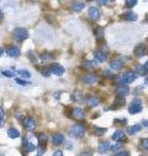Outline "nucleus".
Listing matches in <instances>:
<instances>
[{
  "instance_id": "obj_1",
  "label": "nucleus",
  "mask_w": 148,
  "mask_h": 156,
  "mask_svg": "<svg viewBox=\"0 0 148 156\" xmlns=\"http://www.w3.org/2000/svg\"><path fill=\"white\" fill-rule=\"evenodd\" d=\"M85 133V126L84 124H74L72 128L69 129V134L72 137H81Z\"/></svg>"
},
{
  "instance_id": "obj_2",
  "label": "nucleus",
  "mask_w": 148,
  "mask_h": 156,
  "mask_svg": "<svg viewBox=\"0 0 148 156\" xmlns=\"http://www.w3.org/2000/svg\"><path fill=\"white\" fill-rule=\"evenodd\" d=\"M27 36H28V32L26 31L25 29L18 27V29H15L14 30V37H15V40L24 41L25 39H27Z\"/></svg>"
},
{
  "instance_id": "obj_3",
  "label": "nucleus",
  "mask_w": 148,
  "mask_h": 156,
  "mask_svg": "<svg viewBox=\"0 0 148 156\" xmlns=\"http://www.w3.org/2000/svg\"><path fill=\"white\" fill-rule=\"evenodd\" d=\"M136 73L132 72V71H127V72H125L124 74L121 76V83H131V82H133L136 79Z\"/></svg>"
},
{
  "instance_id": "obj_4",
  "label": "nucleus",
  "mask_w": 148,
  "mask_h": 156,
  "mask_svg": "<svg viewBox=\"0 0 148 156\" xmlns=\"http://www.w3.org/2000/svg\"><path fill=\"white\" fill-rule=\"evenodd\" d=\"M50 71H51V73L56 74V76H62V74L64 73V68H63V66H61L59 63H53V65H51Z\"/></svg>"
},
{
  "instance_id": "obj_5",
  "label": "nucleus",
  "mask_w": 148,
  "mask_h": 156,
  "mask_svg": "<svg viewBox=\"0 0 148 156\" xmlns=\"http://www.w3.org/2000/svg\"><path fill=\"white\" fill-rule=\"evenodd\" d=\"M116 94L117 97H122V98H125V95H128L130 93V88L127 87V85H124V84H120L116 87Z\"/></svg>"
},
{
  "instance_id": "obj_6",
  "label": "nucleus",
  "mask_w": 148,
  "mask_h": 156,
  "mask_svg": "<svg viewBox=\"0 0 148 156\" xmlns=\"http://www.w3.org/2000/svg\"><path fill=\"white\" fill-rule=\"evenodd\" d=\"M98 81H99V78H98V76H95V74H85L83 77V82L85 84H89V85L95 84Z\"/></svg>"
},
{
  "instance_id": "obj_7",
  "label": "nucleus",
  "mask_w": 148,
  "mask_h": 156,
  "mask_svg": "<svg viewBox=\"0 0 148 156\" xmlns=\"http://www.w3.org/2000/svg\"><path fill=\"white\" fill-rule=\"evenodd\" d=\"M6 53L10 57H18L20 56V48L17 46H9L6 48Z\"/></svg>"
},
{
  "instance_id": "obj_8",
  "label": "nucleus",
  "mask_w": 148,
  "mask_h": 156,
  "mask_svg": "<svg viewBox=\"0 0 148 156\" xmlns=\"http://www.w3.org/2000/svg\"><path fill=\"white\" fill-rule=\"evenodd\" d=\"M88 16L91 19V20H98V19L100 17V11L98 7H94V6H91L90 9H89L88 11Z\"/></svg>"
},
{
  "instance_id": "obj_9",
  "label": "nucleus",
  "mask_w": 148,
  "mask_h": 156,
  "mask_svg": "<svg viewBox=\"0 0 148 156\" xmlns=\"http://www.w3.org/2000/svg\"><path fill=\"white\" fill-rule=\"evenodd\" d=\"M22 124H24L25 129L32 130V129H35V126H36V121H35V119H32V118H25V120Z\"/></svg>"
},
{
  "instance_id": "obj_10",
  "label": "nucleus",
  "mask_w": 148,
  "mask_h": 156,
  "mask_svg": "<svg viewBox=\"0 0 148 156\" xmlns=\"http://www.w3.org/2000/svg\"><path fill=\"white\" fill-rule=\"evenodd\" d=\"M72 115L75 119H79V120H81V119L85 118V113L83 109H80V108H75V109H73L72 111Z\"/></svg>"
},
{
  "instance_id": "obj_11",
  "label": "nucleus",
  "mask_w": 148,
  "mask_h": 156,
  "mask_svg": "<svg viewBox=\"0 0 148 156\" xmlns=\"http://www.w3.org/2000/svg\"><path fill=\"white\" fill-rule=\"evenodd\" d=\"M94 56H95V59H96V62H105L106 61V58H107V56H106V53L104 51H96L95 53H94Z\"/></svg>"
},
{
  "instance_id": "obj_12",
  "label": "nucleus",
  "mask_w": 148,
  "mask_h": 156,
  "mask_svg": "<svg viewBox=\"0 0 148 156\" xmlns=\"http://www.w3.org/2000/svg\"><path fill=\"white\" fill-rule=\"evenodd\" d=\"M144 53H146V46H144V45H138V46H136L135 55L137 57H143Z\"/></svg>"
},
{
  "instance_id": "obj_13",
  "label": "nucleus",
  "mask_w": 148,
  "mask_h": 156,
  "mask_svg": "<svg viewBox=\"0 0 148 156\" xmlns=\"http://www.w3.org/2000/svg\"><path fill=\"white\" fill-rule=\"evenodd\" d=\"M122 66H124V63H122V61H120V59H114V61L110 63V68L114 71H120L122 68Z\"/></svg>"
},
{
  "instance_id": "obj_14",
  "label": "nucleus",
  "mask_w": 148,
  "mask_h": 156,
  "mask_svg": "<svg viewBox=\"0 0 148 156\" xmlns=\"http://www.w3.org/2000/svg\"><path fill=\"white\" fill-rule=\"evenodd\" d=\"M52 141H53L54 145H61L63 141H64V135L63 134H54L53 136H52Z\"/></svg>"
},
{
  "instance_id": "obj_15",
  "label": "nucleus",
  "mask_w": 148,
  "mask_h": 156,
  "mask_svg": "<svg viewBox=\"0 0 148 156\" xmlns=\"http://www.w3.org/2000/svg\"><path fill=\"white\" fill-rule=\"evenodd\" d=\"M99 98L96 95H90L89 98L87 99V104L89 107H96V105H99Z\"/></svg>"
},
{
  "instance_id": "obj_16",
  "label": "nucleus",
  "mask_w": 148,
  "mask_h": 156,
  "mask_svg": "<svg viewBox=\"0 0 148 156\" xmlns=\"http://www.w3.org/2000/svg\"><path fill=\"white\" fill-rule=\"evenodd\" d=\"M125 137H126V135L122 130H116V131L112 134V140H115V141H121V140H124Z\"/></svg>"
},
{
  "instance_id": "obj_17",
  "label": "nucleus",
  "mask_w": 148,
  "mask_h": 156,
  "mask_svg": "<svg viewBox=\"0 0 148 156\" xmlns=\"http://www.w3.org/2000/svg\"><path fill=\"white\" fill-rule=\"evenodd\" d=\"M84 3H81V1H75V3H73V5H72V10L73 11H75V13H79V11H81L84 9Z\"/></svg>"
},
{
  "instance_id": "obj_18",
  "label": "nucleus",
  "mask_w": 148,
  "mask_h": 156,
  "mask_svg": "<svg viewBox=\"0 0 148 156\" xmlns=\"http://www.w3.org/2000/svg\"><path fill=\"white\" fill-rule=\"evenodd\" d=\"M83 67L84 68H88V69H94L98 67V62L96 61H85L83 63Z\"/></svg>"
},
{
  "instance_id": "obj_19",
  "label": "nucleus",
  "mask_w": 148,
  "mask_h": 156,
  "mask_svg": "<svg viewBox=\"0 0 148 156\" xmlns=\"http://www.w3.org/2000/svg\"><path fill=\"white\" fill-rule=\"evenodd\" d=\"M7 135H9V137H11V139H16V137L20 136V133H18L17 129L10 128L9 130H7Z\"/></svg>"
},
{
  "instance_id": "obj_20",
  "label": "nucleus",
  "mask_w": 148,
  "mask_h": 156,
  "mask_svg": "<svg viewBox=\"0 0 148 156\" xmlns=\"http://www.w3.org/2000/svg\"><path fill=\"white\" fill-rule=\"evenodd\" d=\"M109 149H110V144L107 143V141H104V143H100L99 144V149H98V150H99L100 154H102V152H106Z\"/></svg>"
},
{
  "instance_id": "obj_21",
  "label": "nucleus",
  "mask_w": 148,
  "mask_h": 156,
  "mask_svg": "<svg viewBox=\"0 0 148 156\" xmlns=\"http://www.w3.org/2000/svg\"><path fill=\"white\" fill-rule=\"evenodd\" d=\"M24 146H25V150L27 151V152H30V151H33L36 149V146L33 145L32 143H28L27 140H25L24 139Z\"/></svg>"
},
{
  "instance_id": "obj_22",
  "label": "nucleus",
  "mask_w": 148,
  "mask_h": 156,
  "mask_svg": "<svg viewBox=\"0 0 148 156\" xmlns=\"http://www.w3.org/2000/svg\"><path fill=\"white\" fill-rule=\"evenodd\" d=\"M142 110V105H136V104H132L131 107H130L128 111L131 114H136V113H139V111Z\"/></svg>"
},
{
  "instance_id": "obj_23",
  "label": "nucleus",
  "mask_w": 148,
  "mask_h": 156,
  "mask_svg": "<svg viewBox=\"0 0 148 156\" xmlns=\"http://www.w3.org/2000/svg\"><path fill=\"white\" fill-rule=\"evenodd\" d=\"M125 20H130V21H133V20H137V15L135 13H126L122 15Z\"/></svg>"
},
{
  "instance_id": "obj_24",
  "label": "nucleus",
  "mask_w": 148,
  "mask_h": 156,
  "mask_svg": "<svg viewBox=\"0 0 148 156\" xmlns=\"http://www.w3.org/2000/svg\"><path fill=\"white\" fill-rule=\"evenodd\" d=\"M73 100H75V102H83L84 100V95L81 94L80 92H75V93H73Z\"/></svg>"
},
{
  "instance_id": "obj_25",
  "label": "nucleus",
  "mask_w": 148,
  "mask_h": 156,
  "mask_svg": "<svg viewBox=\"0 0 148 156\" xmlns=\"http://www.w3.org/2000/svg\"><path fill=\"white\" fill-rule=\"evenodd\" d=\"M92 133H94V135H96V136H102L104 134L106 133V129L105 128H95Z\"/></svg>"
},
{
  "instance_id": "obj_26",
  "label": "nucleus",
  "mask_w": 148,
  "mask_h": 156,
  "mask_svg": "<svg viewBox=\"0 0 148 156\" xmlns=\"http://www.w3.org/2000/svg\"><path fill=\"white\" fill-rule=\"evenodd\" d=\"M47 143V136L44 135V134H40L38 135V144H40V146H44Z\"/></svg>"
},
{
  "instance_id": "obj_27",
  "label": "nucleus",
  "mask_w": 148,
  "mask_h": 156,
  "mask_svg": "<svg viewBox=\"0 0 148 156\" xmlns=\"http://www.w3.org/2000/svg\"><path fill=\"white\" fill-rule=\"evenodd\" d=\"M137 72L139 74H147V63H144L143 66H137Z\"/></svg>"
},
{
  "instance_id": "obj_28",
  "label": "nucleus",
  "mask_w": 148,
  "mask_h": 156,
  "mask_svg": "<svg viewBox=\"0 0 148 156\" xmlns=\"http://www.w3.org/2000/svg\"><path fill=\"white\" fill-rule=\"evenodd\" d=\"M54 56L52 53H48V52H44V53L41 55V59L42 61H50V59H53Z\"/></svg>"
},
{
  "instance_id": "obj_29",
  "label": "nucleus",
  "mask_w": 148,
  "mask_h": 156,
  "mask_svg": "<svg viewBox=\"0 0 148 156\" xmlns=\"http://www.w3.org/2000/svg\"><path fill=\"white\" fill-rule=\"evenodd\" d=\"M95 33H96V37H98V39H102L104 37V27H101V26L96 27Z\"/></svg>"
},
{
  "instance_id": "obj_30",
  "label": "nucleus",
  "mask_w": 148,
  "mask_h": 156,
  "mask_svg": "<svg viewBox=\"0 0 148 156\" xmlns=\"http://www.w3.org/2000/svg\"><path fill=\"white\" fill-rule=\"evenodd\" d=\"M139 130H141L139 125H133V126H131V128H128V133L130 134H136V133H138Z\"/></svg>"
},
{
  "instance_id": "obj_31",
  "label": "nucleus",
  "mask_w": 148,
  "mask_h": 156,
  "mask_svg": "<svg viewBox=\"0 0 148 156\" xmlns=\"http://www.w3.org/2000/svg\"><path fill=\"white\" fill-rule=\"evenodd\" d=\"M18 74H21L24 78H30V77H31V73H30L28 71H26V69H20V71H18Z\"/></svg>"
},
{
  "instance_id": "obj_32",
  "label": "nucleus",
  "mask_w": 148,
  "mask_h": 156,
  "mask_svg": "<svg viewBox=\"0 0 148 156\" xmlns=\"http://www.w3.org/2000/svg\"><path fill=\"white\" fill-rule=\"evenodd\" d=\"M115 104H116V105H124L125 98H122V97H116V98H115Z\"/></svg>"
},
{
  "instance_id": "obj_33",
  "label": "nucleus",
  "mask_w": 148,
  "mask_h": 156,
  "mask_svg": "<svg viewBox=\"0 0 148 156\" xmlns=\"http://www.w3.org/2000/svg\"><path fill=\"white\" fill-rule=\"evenodd\" d=\"M137 4V0H127V1L125 3V5H126V7H133Z\"/></svg>"
},
{
  "instance_id": "obj_34",
  "label": "nucleus",
  "mask_w": 148,
  "mask_h": 156,
  "mask_svg": "<svg viewBox=\"0 0 148 156\" xmlns=\"http://www.w3.org/2000/svg\"><path fill=\"white\" fill-rule=\"evenodd\" d=\"M41 73L43 74V76H46V77H48L51 74V71H50V67H48V68H43L42 71H41Z\"/></svg>"
},
{
  "instance_id": "obj_35",
  "label": "nucleus",
  "mask_w": 148,
  "mask_h": 156,
  "mask_svg": "<svg viewBox=\"0 0 148 156\" xmlns=\"http://www.w3.org/2000/svg\"><path fill=\"white\" fill-rule=\"evenodd\" d=\"M3 74L6 77H13L14 76V72L13 71H3Z\"/></svg>"
},
{
  "instance_id": "obj_36",
  "label": "nucleus",
  "mask_w": 148,
  "mask_h": 156,
  "mask_svg": "<svg viewBox=\"0 0 148 156\" xmlns=\"http://www.w3.org/2000/svg\"><path fill=\"white\" fill-rule=\"evenodd\" d=\"M115 156H130V152L128 151H120V152H117Z\"/></svg>"
},
{
  "instance_id": "obj_37",
  "label": "nucleus",
  "mask_w": 148,
  "mask_h": 156,
  "mask_svg": "<svg viewBox=\"0 0 148 156\" xmlns=\"http://www.w3.org/2000/svg\"><path fill=\"white\" fill-rule=\"evenodd\" d=\"M141 144H142V145H141V146H142L143 149H147V147H148V145H147V144H148V140H147V139L142 140V143H141Z\"/></svg>"
},
{
  "instance_id": "obj_38",
  "label": "nucleus",
  "mask_w": 148,
  "mask_h": 156,
  "mask_svg": "<svg viewBox=\"0 0 148 156\" xmlns=\"http://www.w3.org/2000/svg\"><path fill=\"white\" fill-rule=\"evenodd\" d=\"M121 147V145L120 144H115V145H112V146H110V149H111V150H117V149H120Z\"/></svg>"
},
{
  "instance_id": "obj_39",
  "label": "nucleus",
  "mask_w": 148,
  "mask_h": 156,
  "mask_svg": "<svg viewBox=\"0 0 148 156\" xmlns=\"http://www.w3.org/2000/svg\"><path fill=\"white\" fill-rule=\"evenodd\" d=\"M4 118H5V111H4V109H3L1 107H0V119L3 120Z\"/></svg>"
},
{
  "instance_id": "obj_40",
  "label": "nucleus",
  "mask_w": 148,
  "mask_h": 156,
  "mask_svg": "<svg viewBox=\"0 0 148 156\" xmlns=\"http://www.w3.org/2000/svg\"><path fill=\"white\" fill-rule=\"evenodd\" d=\"M16 82H17L18 84H22V85H27V84H28L27 82H25V81H22V79H18V78L16 79Z\"/></svg>"
},
{
  "instance_id": "obj_41",
  "label": "nucleus",
  "mask_w": 148,
  "mask_h": 156,
  "mask_svg": "<svg viewBox=\"0 0 148 156\" xmlns=\"http://www.w3.org/2000/svg\"><path fill=\"white\" fill-rule=\"evenodd\" d=\"M132 104H136V105H142V102H141L139 99H135L132 102Z\"/></svg>"
},
{
  "instance_id": "obj_42",
  "label": "nucleus",
  "mask_w": 148,
  "mask_h": 156,
  "mask_svg": "<svg viewBox=\"0 0 148 156\" xmlns=\"http://www.w3.org/2000/svg\"><path fill=\"white\" fill-rule=\"evenodd\" d=\"M53 156H63V152L58 150V151H56V152H54V154H53Z\"/></svg>"
},
{
  "instance_id": "obj_43",
  "label": "nucleus",
  "mask_w": 148,
  "mask_h": 156,
  "mask_svg": "<svg viewBox=\"0 0 148 156\" xmlns=\"http://www.w3.org/2000/svg\"><path fill=\"white\" fill-rule=\"evenodd\" d=\"M4 17V14H3V11L1 10H0V20H1V19Z\"/></svg>"
},
{
  "instance_id": "obj_44",
  "label": "nucleus",
  "mask_w": 148,
  "mask_h": 156,
  "mask_svg": "<svg viewBox=\"0 0 148 156\" xmlns=\"http://www.w3.org/2000/svg\"><path fill=\"white\" fill-rule=\"evenodd\" d=\"M3 53H4V50L3 48H0V56H3Z\"/></svg>"
},
{
  "instance_id": "obj_45",
  "label": "nucleus",
  "mask_w": 148,
  "mask_h": 156,
  "mask_svg": "<svg viewBox=\"0 0 148 156\" xmlns=\"http://www.w3.org/2000/svg\"><path fill=\"white\" fill-rule=\"evenodd\" d=\"M1 125H3V120L0 119V128H1Z\"/></svg>"
}]
</instances>
